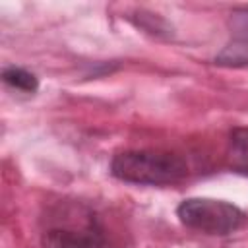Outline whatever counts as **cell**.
Returning a JSON list of instances; mask_svg holds the SVG:
<instances>
[{
  "instance_id": "obj_1",
  "label": "cell",
  "mask_w": 248,
  "mask_h": 248,
  "mask_svg": "<svg viewBox=\"0 0 248 248\" xmlns=\"http://www.w3.org/2000/svg\"><path fill=\"white\" fill-rule=\"evenodd\" d=\"M41 248H120L103 213L81 200H58L41 215Z\"/></svg>"
},
{
  "instance_id": "obj_2",
  "label": "cell",
  "mask_w": 248,
  "mask_h": 248,
  "mask_svg": "<svg viewBox=\"0 0 248 248\" xmlns=\"http://www.w3.org/2000/svg\"><path fill=\"white\" fill-rule=\"evenodd\" d=\"M110 176L136 186H169L188 174V163L182 155L165 149H124L112 155Z\"/></svg>"
},
{
  "instance_id": "obj_3",
  "label": "cell",
  "mask_w": 248,
  "mask_h": 248,
  "mask_svg": "<svg viewBox=\"0 0 248 248\" xmlns=\"http://www.w3.org/2000/svg\"><path fill=\"white\" fill-rule=\"evenodd\" d=\"M178 221L209 236H229L248 225V213L238 205L215 198H186L176 205Z\"/></svg>"
},
{
  "instance_id": "obj_4",
  "label": "cell",
  "mask_w": 248,
  "mask_h": 248,
  "mask_svg": "<svg viewBox=\"0 0 248 248\" xmlns=\"http://www.w3.org/2000/svg\"><path fill=\"white\" fill-rule=\"evenodd\" d=\"M229 39L213 56V64L221 68H248V6H238L227 19Z\"/></svg>"
},
{
  "instance_id": "obj_5",
  "label": "cell",
  "mask_w": 248,
  "mask_h": 248,
  "mask_svg": "<svg viewBox=\"0 0 248 248\" xmlns=\"http://www.w3.org/2000/svg\"><path fill=\"white\" fill-rule=\"evenodd\" d=\"M227 169L248 178V126H234L227 138Z\"/></svg>"
},
{
  "instance_id": "obj_6",
  "label": "cell",
  "mask_w": 248,
  "mask_h": 248,
  "mask_svg": "<svg viewBox=\"0 0 248 248\" xmlns=\"http://www.w3.org/2000/svg\"><path fill=\"white\" fill-rule=\"evenodd\" d=\"M0 78H2L4 85H8L14 91H21V93H27V95H33V93L39 91V78L27 68H21V66H16V64L4 66Z\"/></svg>"
},
{
  "instance_id": "obj_7",
  "label": "cell",
  "mask_w": 248,
  "mask_h": 248,
  "mask_svg": "<svg viewBox=\"0 0 248 248\" xmlns=\"http://www.w3.org/2000/svg\"><path fill=\"white\" fill-rule=\"evenodd\" d=\"M130 17V21L136 25V27H140V29H143V31H147V33H151V35H170V27H169V23L163 19V17H159L157 14H145L143 10H140V12H136V16H128Z\"/></svg>"
}]
</instances>
